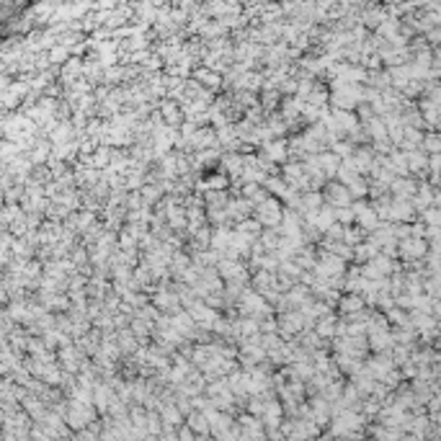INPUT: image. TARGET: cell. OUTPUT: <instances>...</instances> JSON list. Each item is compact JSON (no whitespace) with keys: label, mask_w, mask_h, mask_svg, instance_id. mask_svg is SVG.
Listing matches in <instances>:
<instances>
[{"label":"cell","mask_w":441,"mask_h":441,"mask_svg":"<svg viewBox=\"0 0 441 441\" xmlns=\"http://www.w3.org/2000/svg\"><path fill=\"white\" fill-rule=\"evenodd\" d=\"M317 273H320L323 279H336L338 273L343 271V258H338V255H333V253H325L320 261H317Z\"/></svg>","instance_id":"cell-2"},{"label":"cell","mask_w":441,"mask_h":441,"mask_svg":"<svg viewBox=\"0 0 441 441\" xmlns=\"http://www.w3.org/2000/svg\"><path fill=\"white\" fill-rule=\"evenodd\" d=\"M408 158V168L410 171H421L423 165H426V158L421 155V153H410V155H405Z\"/></svg>","instance_id":"cell-13"},{"label":"cell","mask_w":441,"mask_h":441,"mask_svg":"<svg viewBox=\"0 0 441 441\" xmlns=\"http://www.w3.org/2000/svg\"><path fill=\"white\" fill-rule=\"evenodd\" d=\"M354 215H356V220L364 224V230H374V227H377V209L367 207L364 202H359V204L354 207Z\"/></svg>","instance_id":"cell-4"},{"label":"cell","mask_w":441,"mask_h":441,"mask_svg":"<svg viewBox=\"0 0 441 441\" xmlns=\"http://www.w3.org/2000/svg\"><path fill=\"white\" fill-rule=\"evenodd\" d=\"M286 158V142L284 140H276V142H268L266 145V160H284Z\"/></svg>","instance_id":"cell-6"},{"label":"cell","mask_w":441,"mask_h":441,"mask_svg":"<svg viewBox=\"0 0 441 441\" xmlns=\"http://www.w3.org/2000/svg\"><path fill=\"white\" fill-rule=\"evenodd\" d=\"M160 111H163V116H165V121H168V124H171V127H176V124H178V121H181V116H184V114H181V109H178V106H176L173 101H165V103L160 106Z\"/></svg>","instance_id":"cell-8"},{"label":"cell","mask_w":441,"mask_h":441,"mask_svg":"<svg viewBox=\"0 0 441 441\" xmlns=\"http://www.w3.org/2000/svg\"><path fill=\"white\" fill-rule=\"evenodd\" d=\"M336 220H341V222H354L356 215H354V209L343 207V209H336Z\"/></svg>","instance_id":"cell-17"},{"label":"cell","mask_w":441,"mask_h":441,"mask_svg":"<svg viewBox=\"0 0 441 441\" xmlns=\"http://www.w3.org/2000/svg\"><path fill=\"white\" fill-rule=\"evenodd\" d=\"M325 196H328L333 209H343V207H348V202H351V191H348L343 184H330L325 189Z\"/></svg>","instance_id":"cell-3"},{"label":"cell","mask_w":441,"mask_h":441,"mask_svg":"<svg viewBox=\"0 0 441 441\" xmlns=\"http://www.w3.org/2000/svg\"><path fill=\"white\" fill-rule=\"evenodd\" d=\"M196 80H199L202 85L217 88V85H220V75H217V72H212V70H199V72H196Z\"/></svg>","instance_id":"cell-11"},{"label":"cell","mask_w":441,"mask_h":441,"mask_svg":"<svg viewBox=\"0 0 441 441\" xmlns=\"http://www.w3.org/2000/svg\"><path fill=\"white\" fill-rule=\"evenodd\" d=\"M426 220H429L434 227H441V212H439V209H431V212H426Z\"/></svg>","instance_id":"cell-19"},{"label":"cell","mask_w":441,"mask_h":441,"mask_svg":"<svg viewBox=\"0 0 441 441\" xmlns=\"http://www.w3.org/2000/svg\"><path fill=\"white\" fill-rule=\"evenodd\" d=\"M47 155H49V145H47V142H39V145L34 147V153H31V160H34V163H41Z\"/></svg>","instance_id":"cell-14"},{"label":"cell","mask_w":441,"mask_h":441,"mask_svg":"<svg viewBox=\"0 0 441 441\" xmlns=\"http://www.w3.org/2000/svg\"><path fill=\"white\" fill-rule=\"evenodd\" d=\"M237 232H242L245 237H248V235H250V237H255V235H258V222H248V220H242Z\"/></svg>","instance_id":"cell-16"},{"label":"cell","mask_w":441,"mask_h":441,"mask_svg":"<svg viewBox=\"0 0 441 441\" xmlns=\"http://www.w3.org/2000/svg\"><path fill=\"white\" fill-rule=\"evenodd\" d=\"M410 215H413V207L403 199L398 204H392V209H390V217H395V220H408Z\"/></svg>","instance_id":"cell-10"},{"label":"cell","mask_w":441,"mask_h":441,"mask_svg":"<svg viewBox=\"0 0 441 441\" xmlns=\"http://www.w3.org/2000/svg\"><path fill=\"white\" fill-rule=\"evenodd\" d=\"M336 333V320L328 315V317H323L320 323H317V336H323V338H328V336H333Z\"/></svg>","instance_id":"cell-12"},{"label":"cell","mask_w":441,"mask_h":441,"mask_svg":"<svg viewBox=\"0 0 441 441\" xmlns=\"http://www.w3.org/2000/svg\"><path fill=\"white\" fill-rule=\"evenodd\" d=\"M361 307H364V299L356 297V294H348V297L341 299V310H343L346 315H359Z\"/></svg>","instance_id":"cell-7"},{"label":"cell","mask_w":441,"mask_h":441,"mask_svg":"<svg viewBox=\"0 0 441 441\" xmlns=\"http://www.w3.org/2000/svg\"><path fill=\"white\" fill-rule=\"evenodd\" d=\"M367 129H369V134L377 137V140H382V137H385V127H382V121H379V119H369Z\"/></svg>","instance_id":"cell-15"},{"label":"cell","mask_w":441,"mask_h":441,"mask_svg":"<svg viewBox=\"0 0 441 441\" xmlns=\"http://www.w3.org/2000/svg\"><path fill=\"white\" fill-rule=\"evenodd\" d=\"M49 59H52V62H62V59H67V49L65 47H54L49 52Z\"/></svg>","instance_id":"cell-18"},{"label":"cell","mask_w":441,"mask_h":441,"mask_svg":"<svg viewBox=\"0 0 441 441\" xmlns=\"http://www.w3.org/2000/svg\"><path fill=\"white\" fill-rule=\"evenodd\" d=\"M250 209H255L250 202H245V199H235V202H230V207H227V215H230L232 220H242Z\"/></svg>","instance_id":"cell-5"},{"label":"cell","mask_w":441,"mask_h":441,"mask_svg":"<svg viewBox=\"0 0 441 441\" xmlns=\"http://www.w3.org/2000/svg\"><path fill=\"white\" fill-rule=\"evenodd\" d=\"M403 253H405L408 258H418V255L426 253V242H421V240H408V242H403Z\"/></svg>","instance_id":"cell-9"},{"label":"cell","mask_w":441,"mask_h":441,"mask_svg":"<svg viewBox=\"0 0 441 441\" xmlns=\"http://www.w3.org/2000/svg\"><path fill=\"white\" fill-rule=\"evenodd\" d=\"M281 220H284V212H281V207H279L276 199H266L263 204L255 207V222L258 224L276 227V224H281Z\"/></svg>","instance_id":"cell-1"}]
</instances>
